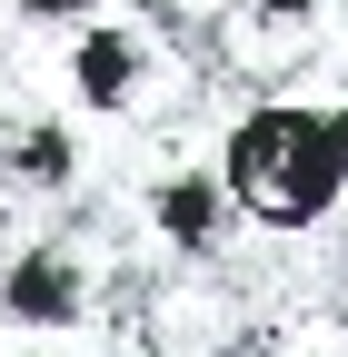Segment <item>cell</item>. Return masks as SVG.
Returning <instances> with one entry per match:
<instances>
[{
  "label": "cell",
  "mask_w": 348,
  "mask_h": 357,
  "mask_svg": "<svg viewBox=\"0 0 348 357\" xmlns=\"http://www.w3.org/2000/svg\"><path fill=\"white\" fill-rule=\"evenodd\" d=\"M219 169H229L239 208L259 218V229H279V238L319 229V218L348 199V159H338V139H328V109L289 100V89H259V100L229 119Z\"/></svg>",
  "instance_id": "6da1fadb"
},
{
  "label": "cell",
  "mask_w": 348,
  "mask_h": 357,
  "mask_svg": "<svg viewBox=\"0 0 348 357\" xmlns=\"http://www.w3.org/2000/svg\"><path fill=\"white\" fill-rule=\"evenodd\" d=\"M199 40L180 30V20H159V10H90L80 20V40H70V60H60V79L80 89V109L90 119H180L189 100H199Z\"/></svg>",
  "instance_id": "7a4b0ae2"
},
{
  "label": "cell",
  "mask_w": 348,
  "mask_h": 357,
  "mask_svg": "<svg viewBox=\"0 0 348 357\" xmlns=\"http://www.w3.org/2000/svg\"><path fill=\"white\" fill-rule=\"evenodd\" d=\"M119 337L140 357H229L249 347V307L209 278V258H180L150 288H119Z\"/></svg>",
  "instance_id": "3957f363"
},
{
  "label": "cell",
  "mask_w": 348,
  "mask_h": 357,
  "mask_svg": "<svg viewBox=\"0 0 348 357\" xmlns=\"http://www.w3.org/2000/svg\"><path fill=\"white\" fill-rule=\"evenodd\" d=\"M90 248L80 238H30L0 258V328H20V337H60L90 318Z\"/></svg>",
  "instance_id": "277c9868"
},
{
  "label": "cell",
  "mask_w": 348,
  "mask_h": 357,
  "mask_svg": "<svg viewBox=\"0 0 348 357\" xmlns=\"http://www.w3.org/2000/svg\"><path fill=\"white\" fill-rule=\"evenodd\" d=\"M140 208H150V229H159V248L169 258H219L229 248V229H239V189H229V169H209V159H180V169H159L150 189H140Z\"/></svg>",
  "instance_id": "5b68a950"
},
{
  "label": "cell",
  "mask_w": 348,
  "mask_h": 357,
  "mask_svg": "<svg viewBox=\"0 0 348 357\" xmlns=\"http://www.w3.org/2000/svg\"><path fill=\"white\" fill-rule=\"evenodd\" d=\"M70 189H80V139H70V119H10L0 199H70Z\"/></svg>",
  "instance_id": "8992f818"
},
{
  "label": "cell",
  "mask_w": 348,
  "mask_h": 357,
  "mask_svg": "<svg viewBox=\"0 0 348 357\" xmlns=\"http://www.w3.org/2000/svg\"><path fill=\"white\" fill-rule=\"evenodd\" d=\"M150 10H159V20H180V30H189V40H199V30H209V20H219V10H229V0H150Z\"/></svg>",
  "instance_id": "52a82bcc"
},
{
  "label": "cell",
  "mask_w": 348,
  "mask_h": 357,
  "mask_svg": "<svg viewBox=\"0 0 348 357\" xmlns=\"http://www.w3.org/2000/svg\"><path fill=\"white\" fill-rule=\"evenodd\" d=\"M279 357H348V328L328 337V328H309V337H279Z\"/></svg>",
  "instance_id": "ba28073f"
},
{
  "label": "cell",
  "mask_w": 348,
  "mask_h": 357,
  "mask_svg": "<svg viewBox=\"0 0 348 357\" xmlns=\"http://www.w3.org/2000/svg\"><path fill=\"white\" fill-rule=\"evenodd\" d=\"M10 10H20V20H90L100 0H10Z\"/></svg>",
  "instance_id": "9c48e42d"
},
{
  "label": "cell",
  "mask_w": 348,
  "mask_h": 357,
  "mask_svg": "<svg viewBox=\"0 0 348 357\" xmlns=\"http://www.w3.org/2000/svg\"><path fill=\"white\" fill-rule=\"evenodd\" d=\"M328 139H338V159H348V100H338V109H328Z\"/></svg>",
  "instance_id": "30bf717a"
},
{
  "label": "cell",
  "mask_w": 348,
  "mask_h": 357,
  "mask_svg": "<svg viewBox=\"0 0 348 357\" xmlns=\"http://www.w3.org/2000/svg\"><path fill=\"white\" fill-rule=\"evenodd\" d=\"M328 318H338V328H348V258H338V307H328Z\"/></svg>",
  "instance_id": "8fae6325"
},
{
  "label": "cell",
  "mask_w": 348,
  "mask_h": 357,
  "mask_svg": "<svg viewBox=\"0 0 348 357\" xmlns=\"http://www.w3.org/2000/svg\"><path fill=\"white\" fill-rule=\"evenodd\" d=\"M229 357H279V347H269V337H249V347H229Z\"/></svg>",
  "instance_id": "7c38bea8"
},
{
  "label": "cell",
  "mask_w": 348,
  "mask_h": 357,
  "mask_svg": "<svg viewBox=\"0 0 348 357\" xmlns=\"http://www.w3.org/2000/svg\"><path fill=\"white\" fill-rule=\"evenodd\" d=\"M0 149H10V109H0Z\"/></svg>",
  "instance_id": "4fadbf2b"
}]
</instances>
